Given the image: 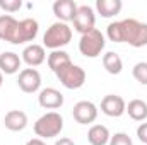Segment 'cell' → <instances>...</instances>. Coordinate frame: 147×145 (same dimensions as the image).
Returning <instances> with one entry per match:
<instances>
[{
	"label": "cell",
	"instance_id": "cell-1",
	"mask_svg": "<svg viewBox=\"0 0 147 145\" xmlns=\"http://www.w3.org/2000/svg\"><path fill=\"white\" fill-rule=\"evenodd\" d=\"M106 36L113 43H128L134 48H142L147 46V24L137 19L111 22L106 28Z\"/></svg>",
	"mask_w": 147,
	"mask_h": 145
},
{
	"label": "cell",
	"instance_id": "cell-2",
	"mask_svg": "<svg viewBox=\"0 0 147 145\" xmlns=\"http://www.w3.org/2000/svg\"><path fill=\"white\" fill-rule=\"evenodd\" d=\"M62 130H63V118L57 111L45 113L34 123V133L41 140L43 138H53V137L60 135Z\"/></svg>",
	"mask_w": 147,
	"mask_h": 145
},
{
	"label": "cell",
	"instance_id": "cell-3",
	"mask_svg": "<svg viewBox=\"0 0 147 145\" xmlns=\"http://www.w3.org/2000/svg\"><path fill=\"white\" fill-rule=\"evenodd\" d=\"M70 39H72V29L65 22L58 21V22H53L46 29V33L43 36V43H45L46 48H50V50L55 51V50H60L62 46L69 44Z\"/></svg>",
	"mask_w": 147,
	"mask_h": 145
},
{
	"label": "cell",
	"instance_id": "cell-4",
	"mask_svg": "<svg viewBox=\"0 0 147 145\" xmlns=\"http://www.w3.org/2000/svg\"><path fill=\"white\" fill-rule=\"evenodd\" d=\"M105 36L99 29H92L87 34H82L79 41V51L86 56V58H96L101 55V51L105 50Z\"/></svg>",
	"mask_w": 147,
	"mask_h": 145
},
{
	"label": "cell",
	"instance_id": "cell-5",
	"mask_svg": "<svg viewBox=\"0 0 147 145\" xmlns=\"http://www.w3.org/2000/svg\"><path fill=\"white\" fill-rule=\"evenodd\" d=\"M38 31H39V26H38V21H34V19L26 17L22 21H17L12 34L9 38V43L24 44L28 41H34V38L38 36Z\"/></svg>",
	"mask_w": 147,
	"mask_h": 145
},
{
	"label": "cell",
	"instance_id": "cell-6",
	"mask_svg": "<svg viewBox=\"0 0 147 145\" xmlns=\"http://www.w3.org/2000/svg\"><path fill=\"white\" fill-rule=\"evenodd\" d=\"M55 75L58 77V80L62 82V85L67 87V89H70V91L80 89L84 85V82H86V72H84V68L79 67V65H74V63L67 65L65 68H62L60 72H57Z\"/></svg>",
	"mask_w": 147,
	"mask_h": 145
},
{
	"label": "cell",
	"instance_id": "cell-7",
	"mask_svg": "<svg viewBox=\"0 0 147 145\" xmlns=\"http://www.w3.org/2000/svg\"><path fill=\"white\" fill-rule=\"evenodd\" d=\"M72 22H74V29H75L77 33H80V36L91 33L92 29H96V28H94V24H96V15H94L92 7H89V5H79Z\"/></svg>",
	"mask_w": 147,
	"mask_h": 145
},
{
	"label": "cell",
	"instance_id": "cell-8",
	"mask_svg": "<svg viewBox=\"0 0 147 145\" xmlns=\"http://www.w3.org/2000/svg\"><path fill=\"white\" fill-rule=\"evenodd\" d=\"M17 85L22 92L26 94H33L41 87V75L36 68H24L19 72L17 77Z\"/></svg>",
	"mask_w": 147,
	"mask_h": 145
},
{
	"label": "cell",
	"instance_id": "cell-9",
	"mask_svg": "<svg viewBox=\"0 0 147 145\" xmlns=\"http://www.w3.org/2000/svg\"><path fill=\"white\" fill-rule=\"evenodd\" d=\"M72 116L77 123L89 125V123L96 121V118H98V108L91 101H79L72 109Z\"/></svg>",
	"mask_w": 147,
	"mask_h": 145
},
{
	"label": "cell",
	"instance_id": "cell-10",
	"mask_svg": "<svg viewBox=\"0 0 147 145\" xmlns=\"http://www.w3.org/2000/svg\"><path fill=\"white\" fill-rule=\"evenodd\" d=\"M125 109H127V103L121 96L108 94L101 101V111L110 118H120L125 113Z\"/></svg>",
	"mask_w": 147,
	"mask_h": 145
},
{
	"label": "cell",
	"instance_id": "cell-11",
	"mask_svg": "<svg viewBox=\"0 0 147 145\" xmlns=\"http://www.w3.org/2000/svg\"><path fill=\"white\" fill-rule=\"evenodd\" d=\"M38 103H39L41 108L45 109H58L63 104V94L60 91L53 89V87H46V89H43L39 92Z\"/></svg>",
	"mask_w": 147,
	"mask_h": 145
},
{
	"label": "cell",
	"instance_id": "cell-12",
	"mask_svg": "<svg viewBox=\"0 0 147 145\" xmlns=\"http://www.w3.org/2000/svg\"><path fill=\"white\" fill-rule=\"evenodd\" d=\"M77 3L74 0H57L53 3V14L55 17L60 21V22H69V21H74L75 17V12H77Z\"/></svg>",
	"mask_w": 147,
	"mask_h": 145
},
{
	"label": "cell",
	"instance_id": "cell-13",
	"mask_svg": "<svg viewBox=\"0 0 147 145\" xmlns=\"http://www.w3.org/2000/svg\"><path fill=\"white\" fill-rule=\"evenodd\" d=\"M3 125L10 132H22L28 126V114L21 109H12L5 114Z\"/></svg>",
	"mask_w": 147,
	"mask_h": 145
},
{
	"label": "cell",
	"instance_id": "cell-14",
	"mask_svg": "<svg viewBox=\"0 0 147 145\" xmlns=\"http://www.w3.org/2000/svg\"><path fill=\"white\" fill-rule=\"evenodd\" d=\"M22 60L29 65V67H38L41 65L45 60H46V51H45V46L41 44H29L24 48L22 51Z\"/></svg>",
	"mask_w": 147,
	"mask_h": 145
},
{
	"label": "cell",
	"instance_id": "cell-15",
	"mask_svg": "<svg viewBox=\"0 0 147 145\" xmlns=\"http://www.w3.org/2000/svg\"><path fill=\"white\" fill-rule=\"evenodd\" d=\"M21 68V58L17 53L14 51H3L0 53V72L12 75V73L19 72Z\"/></svg>",
	"mask_w": 147,
	"mask_h": 145
},
{
	"label": "cell",
	"instance_id": "cell-16",
	"mask_svg": "<svg viewBox=\"0 0 147 145\" xmlns=\"http://www.w3.org/2000/svg\"><path fill=\"white\" fill-rule=\"evenodd\" d=\"M110 130L105 125H92L87 132V140L91 145H106L110 144Z\"/></svg>",
	"mask_w": 147,
	"mask_h": 145
},
{
	"label": "cell",
	"instance_id": "cell-17",
	"mask_svg": "<svg viewBox=\"0 0 147 145\" xmlns=\"http://www.w3.org/2000/svg\"><path fill=\"white\" fill-rule=\"evenodd\" d=\"M72 60L69 56L67 51H62V50H55L48 55V67L53 70V72H60L62 68H65L67 65H70Z\"/></svg>",
	"mask_w": 147,
	"mask_h": 145
},
{
	"label": "cell",
	"instance_id": "cell-18",
	"mask_svg": "<svg viewBox=\"0 0 147 145\" xmlns=\"http://www.w3.org/2000/svg\"><path fill=\"white\" fill-rule=\"evenodd\" d=\"M121 7H123L121 0H96V10L106 19L120 14Z\"/></svg>",
	"mask_w": 147,
	"mask_h": 145
},
{
	"label": "cell",
	"instance_id": "cell-19",
	"mask_svg": "<svg viewBox=\"0 0 147 145\" xmlns=\"http://www.w3.org/2000/svg\"><path fill=\"white\" fill-rule=\"evenodd\" d=\"M125 113H128V116L134 121H144L147 119V103L142 99H132L127 104Z\"/></svg>",
	"mask_w": 147,
	"mask_h": 145
},
{
	"label": "cell",
	"instance_id": "cell-20",
	"mask_svg": "<svg viewBox=\"0 0 147 145\" xmlns=\"http://www.w3.org/2000/svg\"><path fill=\"white\" fill-rule=\"evenodd\" d=\"M103 67L106 68V72L111 73V75H118L123 68V62L120 58L118 53L115 51H108L103 55Z\"/></svg>",
	"mask_w": 147,
	"mask_h": 145
},
{
	"label": "cell",
	"instance_id": "cell-21",
	"mask_svg": "<svg viewBox=\"0 0 147 145\" xmlns=\"http://www.w3.org/2000/svg\"><path fill=\"white\" fill-rule=\"evenodd\" d=\"M16 24H17V19H14L10 14L0 15V39L2 41H9Z\"/></svg>",
	"mask_w": 147,
	"mask_h": 145
},
{
	"label": "cell",
	"instance_id": "cell-22",
	"mask_svg": "<svg viewBox=\"0 0 147 145\" xmlns=\"http://www.w3.org/2000/svg\"><path fill=\"white\" fill-rule=\"evenodd\" d=\"M132 75L134 79L142 84V85H147V62H139L135 63V67L132 68Z\"/></svg>",
	"mask_w": 147,
	"mask_h": 145
},
{
	"label": "cell",
	"instance_id": "cell-23",
	"mask_svg": "<svg viewBox=\"0 0 147 145\" xmlns=\"http://www.w3.org/2000/svg\"><path fill=\"white\" fill-rule=\"evenodd\" d=\"M110 145H134V142H132V138L128 137V133L118 132V133H115L110 138Z\"/></svg>",
	"mask_w": 147,
	"mask_h": 145
},
{
	"label": "cell",
	"instance_id": "cell-24",
	"mask_svg": "<svg viewBox=\"0 0 147 145\" xmlns=\"http://www.w3.org/2000/svg\"><path fill=\"white\" fill-rule=\"evenodd\" d=\"M22 7L21 0H0V9L7 10V12H17Z\"/></svg>",
	"mask_w": 147,
	"mask_h": 145
},
{
	"label": "cell",
	"instance_id": "cell-25",
	"mask_svg": "<svg viewBox=\"0 0 147 145\" xmlns=\"http://www.w3.org/2000/svg\"><path fill=\"white\" fill-rule=\"evenodd\" d=\"M137 137H139V140H140L142 144L147 145V121L139 125V128H137Z\"/></svg>",
	"mask_w": 147,
	"mask_h": 145
},
{
	"label": "cell",
	"instance_id": "cell-26",
	"mask_svg": "<svg viewBox=\"0 0 147 145\" xmlns=\"http://www.w3.org/2000/svg\"><path fill=\"white\" fill-rule=\"evenodd\" d=\"M55 145H75L72 142V140H70V138H67V137H63V138H60V140H57V142H55Z\"/></svg>",
	"mask_w": 147,
	"mask_h": 145
},
{
	"label": "cell",
	"instance_id": "cell-27",
	"mask_svg": "<svg viewBox=\"0 0 147 145\" xmlns=\"http://www.w3.org/2000/svg\"><path fill=\"white\" fill-rule=\"evenodd\" d=\"M26 145H46V144H45L41 138H31V140H29Z\"/></svg>",
	"mask_w": 147,
	"mask_h": 145
},
{
	"label": "cell",
	"instance_id": "cell-28",
	"mask_svg": "<svg viewBox=\"0 0 147 145\" xmlns=\"http://www.w3.org/2000/svg\"><path fill=\"white\" fill-rule=\"evenodd\" d=\"M2 84H3V75H2V72H0V87H2Z\"/></svg>",
	"mask_w": 147,
	"mask_h": 145
}]
</instances>
